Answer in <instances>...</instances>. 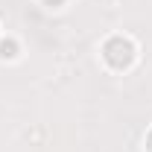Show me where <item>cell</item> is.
Wrapping results in <instances>:
<instances>
[{
	"label": "cell",
	"mask_w": 152,
	"mask_h": 152,
	"mask_svg": "<svg viewBox=\"0 0 152 152\" xmlns=\"http://www.w3.org/2000/svg\"><path fill=\"white\" fill-rule=\"evenodd\" d=\"M15 56H18V44H15L12 38L3 41V44H0V58H15Z\"/></svg>",
	"instance_id": "cell-2"
},
{
	"label": "cell",
	"mask_w": 152,
	"mask_h": 152,
	"mask_svg": "<svg viewBox=\"0 0 152 152\" xmlns=\"http://www.w3.org/2000/svg\"><path fill=\"white\" fill-rule=\"evenodd\" d=\"M56 3H61V0H56Z\"/></svg>",
	"instance_id": "cell-4"
},
{
	"label": "cell",
	"mask_w": 152,
	"mask_h": 152,
	"mask_svg": "<svg viewBox=\"0 0 152 152\" xmlns=\"http://www.w3.org/2000/svg\"><path fill=\"white\" fill-rule=\"evenodd\" d=\"M146 152H152V132H149V137H146Z\"/></svg>",
	"instance_id": "cell-3"
},
{
	"label": "cell",
	"mask_w": 152,
	"mask_h": 152,
	"mask_svg": "<svg viewBox=\"0 0 152 152\" xmlns=\"http://www.w3.org/2000/svg\"><path fill=\"white\" fill-rule=\"evenodd\" d=\"M102 56H105V61H108L111 67L123 70V67H129V64L134 61V41L126 38V35H114V38L105 41Z\"/></svg>",
	"instance_id": "cell-1"
}]
</instances>
